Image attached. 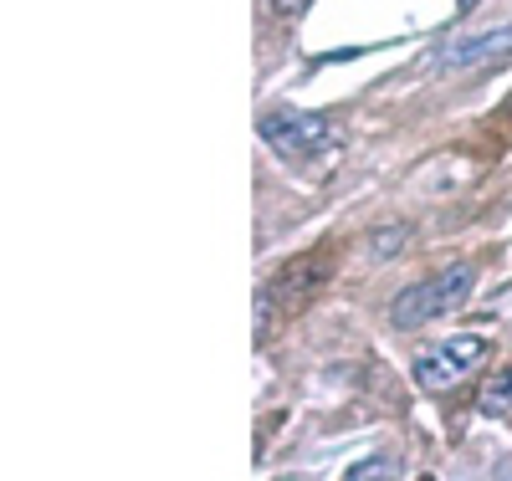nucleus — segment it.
I'll return each instance as SVG.
<instances>
[{
    "label": "nucleus",
    "instance_id": "obj_6",
    "mask_svg": "<svg viewBox=\"0 0 512 481\" xmlns=\"http://www.w3.org/2000/svg\"><path fill=\"white\" fill-rule=\"evenodd\" d=\"M405 241H410V231H405V226H395V231H374V241H369V256H374V261H384V256H395Z\"/></svg>",
    "mask_w": 512,
    "mask_h": 481
},
{
    "label": "nucleus",
    "instance_id": "obj_8",
    "mask_svg": "<svg viewBox=\"0 0 512 481\" xmlns=\"http://www.w3.org/2000/svg\"><path fill=\"white\" fill-rule=\"evenodd\" d=\"M303 6H308V0H272V11H277V16H297Z\"/></svg>",
    "mask_w": 512,
    "mask_h": 481
},
{
    "label": "nucleus",
    "instance_id": "obj_3",
    "mask_svg": "<svg viewBox=\"0 0 512 481\" xmlns=\"http://www.w3.org/2000/svg\"><path fill=\"white\" fill-rule=\"evenodd\" d=\"M487 354H492V343L482 333H456V338L436 343L431 354L415 359V384L425 389V395H446V389L466 384V374H472Z\"/></svg>",
    "mask_w": 512,
    "mask_h": 481
},
{
    "label": "nucleus",
    "instance_id": "obj_4",
    "mask_svg": "<svg viewBox=\"0 0 512 481\" xmlns=\"http://www.w3.org/2000/svg\"><path fill=\"white\" fill-rule=\"evenodd\" d=\"M512 57V26H497V31H482V36H461L451 47L436 52V67L441 72H482L492 62Z\"/></svg>",
    "mask_w": 512,
    "mask_h": 481
},
{
    "label": "nucleus",
    "instance_id": "obj_1",
    "mask_svg": "<svg viewBox=\"0 0 512 481\" xmlns=\"http://www.w3.org/2000/svg\"><path fill=\"white\" fill-rule=\"evenodd\" d=\"M477 287V267L472 261H451V267L431 282H415L395 297V308H390V323L395 328H420V323H431L441 313H456L466 297H472Z\"/></svg>",
    "mask_w": 512,
    "mask_h": 481
},
{
    "label": "nucleus",
    "instance_id": "obj_2",
    "mask_svg": "<svg viewBox=\"0 0 512 481\" xmlns=\"http://www.w3.org/2000/svg\"><path fill=\"white\" fill-rule=\"evenodd\" d=\"M262 139H267L282 159H292V164L323 159V154L338 144L333 123H328L323 113H297V108H277V113H267V118H262Z\"/></svg>",
    "mask_w": 512,
    "mask_h": 481
},
{
    "label": "nucleus",
    "instance_id": "obj_7",
    "mask_svg": "<svg viewBox=\"0 0 512 481\" xmlns=\"http://www.w3.org/2000/svg\"><path fill=\"white\" fill-rule=\"evenodd\" d=\"M400 466L390 461V456H369V461H359V466H349V481H369V476H395Z\"/></svg>",
    "mask_w": 512,
    "mask_h": 481
},
{
    "label": "nucleus",
    "instance_id": "obj_9",
    "mask_svg": "<svg viewBox=\"0 0 512 481\" xmlns=\"http://www.w3.org/2000/svg\"><path fill=\"white\" fill-rule=\"evenodd\" d=\"M461 6H472V0H461Z\"/></svg>",
    "mask_w": 512,
    "mask_h": 481
},
{
    "label": "nucleus",
    "instance_id": "obj_5",
    "mask_svg": "<svg viewBox=\"0 0 512 481\" xmlns=\"http://www.w3.org/2000/svg\"><path fill=\"white\" fill-rule=\"evenodd\" d=\"M482 405H487V410H512V364H507L492 384H482Z\"/></svg>",
    "mask_w": 512,
    "mask_h": 481
}]
</instances>
